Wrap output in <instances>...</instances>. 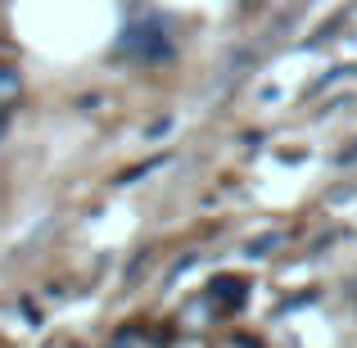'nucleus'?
Wrapping results in <instances>:
<instances>
[{"instance_id":"nucleus-1","label":"nucleus","mask_w":357,"mask_h":348,"mask_svg":"<svg viewBox=\"0 0 357 348\" xmlns=\"http://www.w3.org/2000/svg\"><path fill=\"white\" fill-rule=\"evenodd\" d=\"M176 50V41L167 36V27L158 18H136V23L122 27V41H118V54H131V59H145V63H158Z\"/></svg>"},{"instance_id":"nucleus-2","label":"nucleus","mask_w":357,"mask_h":348,"mask_svg":"<svg viewBox=\"0 0 357 348\" xmlns=\"http://www.w3.org/2000/svg\"><path fill=\"white\" fill-rule=\"evenodd\" d=\"M18 96H23V77H18L9 63H0V109L18 105Z\"/></svg>"},{"instance_id":"nucleus-3","label":"nucleus","mask_w":357,"mask_h":348,"mask_svg":"<svg viewBox=\"0 0 357 348\" xmlns=\"http://www.w3.org/2000/svg\"><path fill=\"white\" fill-rule=\"evenodd\" d=\"M114 348H131V331H122L118 340H114Z\"/></svg>"},{"instance_id":"nucleus-4","label":"nucleus","mask_w":357,"mask_h":348,"mask_svg":"<svg viewBox=\"0 0 357 348\" xmlns=\"http://www.w3.org/2000/svg\"><path fill=\"white\" fill-rule=\"evenodd\" d=\"M5 127H9V109H0V136H5Z\"/></svg>"}]
</instances>
